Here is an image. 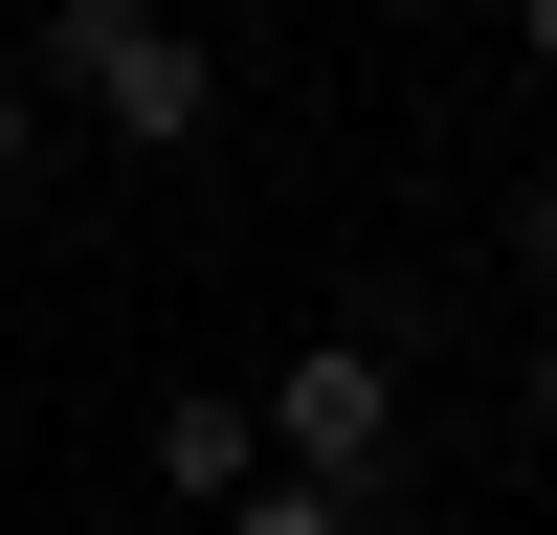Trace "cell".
Instances as JSON below:
<instances>
[{"instance_id":"obj_1","label":"cell","mask_w":557,"mask_h":535,"mask_svg":"<svg viewBox=\"0 0 557 535\" xmlns=\"http://www.w3.org/2000/svg\"><path fill=\"white\" fill-rule=\"evenodd\" d=\"M23 89H45V112H89L112 157H178V134H223L201 23H157V0H45V23H23Z\"/></svg>"},{"instance_id":"obj_2","label":"cell","mask_w":557,"mask_h":535,"mask_svg":"<svg viewBox=\"0 0 557 535\" xmlns=\"http://www.w3.org/2000/svg\"><path fill=\"white\" fill-rule=\"evenodd\" d=\"M268 469L380 490V469H401V357H380V335H312L290 380H268Z\"/></svg>"},{"instance_id":"obj_3","label":"cell","mask_w":557,"mask_h":535,"mask_svg":"<svg viewBox=\"0 0 557 535\" xmlns=\"http://www.w3.org/2000/svg\"><path fill=\"white\" fill-rule=\"evenodd\" d=\"M157 490H201V513H246V490H268V401L178 380V401H157Z\"/></svg>"},{"instance_id":"obj_4","label":"cell","mask_w":557,"mask_h":535,"mask_svg":"<svg viewBox=\"0 0 557 535\" xmlns=\"http://www.w3.org/2000/svg\"><path fill=\"white\" fill-rule=\"evenodd\" d=\"M201 535H357V490H312V469H268L246 513H201Z\"/></svg>"},{"instance_id":"obj_5","label":"cell","mask_w":557,"mask_h":535,"mask_svg":"<svg viewBox=\"0 0 557 535\" xmlns=\"http://www.w3.org/2000/svg\"><path fill=\"white\" fill-rule=\"evenodd\" d=\"M23 157H45V89H23V67H0V178H23Z\"/></svg>"},{"instance_id":"obj_6","label":"cell","mask_w":557,"mask_h":535,"mask_svg":"<svg viewBox=\"0 0 557 535\" xmlns=\"http://www.w3.org/2000/svg\"><path fill=\"white\" fill-rule=\"evenodd\" d=\"M513 268H535V290H557V178H535V201H513Z\"/></svg>"},{"instance_id":"obj_7","label":"cell","mask_w":557,"mask_h":535,"mask_svg":"<svg viewBox=\"0 0 557 535\" xmlns=\"http://www.w3.org/2000/svg\"><path fill=\"white\" fill-rule=\"evenodd\" d=\"M513 45H535V67H557V0H513Z\"/></svg>"},{"instance_id":"obj_8","label":"cell","mask_w":557,"mask_h":535,"mask_svg":"<svg viewBox=\"0 0 557 535\" xmlns=\"http://www.w3.org/2000/svg\"><path fill=\"white\" fill-rule=\"evenodd\" d=\"M535 424H557V312H535Z\"/></svg>"},{"instance_id":"obj_9","label":"cell","mask_w":557,"mask_h":535,"mask_svg":"<svg viewBox=\"0 0 557 535\" xmlns=\"http://www.w3.org/2000/svg\"><path fill=\"white\" fill-rule=\"evenodd\" d=\"M157 23H178V0H157Z\"/></svg>"}]
</instances>
